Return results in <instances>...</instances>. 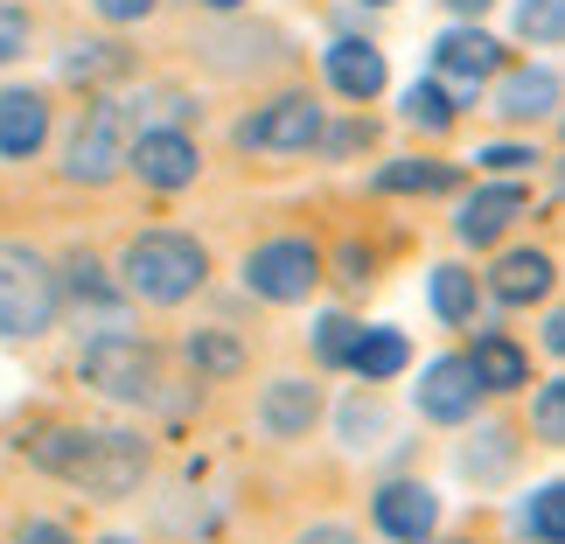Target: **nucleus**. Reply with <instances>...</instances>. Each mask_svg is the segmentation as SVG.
<instances>
[{"label": "nucleus", "instance_id": "f257e3e1", "mask_svg": "<svg viewBox=\"0 0 565 544\" xmlns=\"http://www.w3.org/2000/svg\"><path fill=\"white\" fill-rule=\"evenodd\" d=\"M14 454L35 474L77 489L84 503H134L154 482V440L140 426H84V419H29Z\"/></svg>", "mask_w": 565, "mask_h": 544}, {"label": "nucleus", "instance_id": "f03ea898", "mask_svg": "<svg viewBox=\"0 0 565 544\" xmlns=\"http://www.w3.org/2000/svg\"><path fill=\"white\" fill-rule=\"evenodd\" d=\"M210 273L216 258L195 231L182 224H147V231H126L119 252H113V279L126 294V308H161L175 314L189 308L195 294H210Z\"/></svg>", "mask_w": 565, "mask_h": 544}, {"label": "nucleus", "instance_id": "7ed1b4c3", "mask_svg": "<svg viewBox=\"0 0 565 544\" xmlns=\"http://www.w3.org/2000/svg\"><path fill=\"white\" fill-rule=\"evenodd\" d=\"M71 377L92 391L98 405H119V412H154L168 391H175V377H168V350L154 335L140 329H92L77 342L71 356Z\"/></svg>", "mask_w": 565, "mask_h": 544}, {"label": "nucleus", "instance_id": "20e7f679", "mask_svg": "<svg viewBox=\"0 0 565 544\" xmlns=\"http://www.w3.org/2000/svg\"><path fill=\"white\" fill-rule=\"evenodd\" d=\"M189 63L216 84H266V77H287L300 50L279 21H258V14H224V21H203L189 42Z\"/></svg>", "mask_w": 565, "mask_h": 544}, {"label": "nucleus", "instance_id": "39448f33", "mask_svg": "<svg viewBox=\"0 0 565 544\" xmlns=\"http://www.w3.org/2000/svg\"><path fill=\"white\" fill-rule=\"evenodd\" d=\"M321 119H329V105H321L308 84H279L266 92L258 105L231 119V154L237 161H308L315 140H321Z\"/></svg>", "mask_w": 565, "mask_h": 544}, {"label": "nucleus", "instance_id": "423d86ee", "mask_svg": "<svg viewBox=\"0 0 565 544\" xmlns=\"http://www.w3.org/2000/svg\"><path fill=\"white\" fill-rule=\"evenodd\" d=\"M63 321V287L50 252L29 237H0V342H42Z\"/></svg>", "mask_w": 565, "mask_h": 544}, {"label": "nucleus", "instance_id": "0eeeda50", "mask_svg": "<svg viewBox=\"0 0 565 544\" xmlns=\"http://www.w3.org/2000/svg\"><path fill=\"white\" fill-rule=\"evenodd\" d=\"M126 140H134V119H126L119 92L84 98L71 134H63V147H56V175L71 189H113L126 175Z\"/></svg>", "mask_w": 565, "mask_h": 544}, {"label": "nucleus", "instance_id": "6e6552de", "mask_svg": "<svg viewBox=\"0 0 565 544\" xmlns=\"http://www.w3.org/2000/svg\"><path fill=\"white\" fill-rule=\"evenodd\" d=\"M321 237L315 231H273L237 258V287H245L258 308H308L321 294Z\"/></svg>", "mask_w": 565, "mask_h": 544}, {"label": "nucleus", "instance_id": "1a4fd4ad", "mask_svg": "<svg viewBox=\"0 0 565 544\" xmlns=\"http://www.w3.org/2000/svg\"><path fill=\"white\" fill-rule=\"evenodd\" d=\"M510 63V50H503V35H489L482 21H447L440 35H433V56H426V77L440 84V92L461 105V113H475L482 105V92H489V77Z\"/></svg>", "mask_w": 565, "mask_h": 544}, {"label": "nucleus", "instance_id": "9d476101", "mask_svg": "<svg viewBox=\"0 0 565 544\" xmlns=\"http://www.w3.org/2000/svg\"><path fill=\"white\" fill-rule=\"evenodd\" d=\"M558 294V252L552 245H531V237H510V245L489 252V273H482V300L503 314H531V308H552Z\"/></svg>", "mask_w": 565, "mask_h": 544}, {"label": "nucleus", "instance_id": "9b49d317", "mask_svg": "<svg viewBox=\"0 0 565 544\" xmlns=\"http://www.w3.org/2000/svg\"><path fill=\"white\" fill-rule=\"evenodd\" d=\"M558 105H565V77H558L552 56H537V63H503V71L489 77V92H482V113H495L510 134L552 126Z\"/></svg>", "mask_w": 565, "mask_h": 544}, {"label": "nucleus", "instance_id": "f8f14e48", "mask_svg": "<svg viewBox=\"0 0 565 544\" xmlns=\"http://www.w3.org/2000/svg\"><path fill=\"white\" fill-rule=\"evenodd\" d=\"M203 147H195V134H182V126H140L134 140H126V175H134L147 195H189L195 182H203Z\"/></svg>", "mask_w": 565, "mask_h": 544}, {"label": "nucleus", "instance_id": "ddd939ff", "mask_svg": "<svg viewBox=\"0 0 565 544\" xmlns=\"http://www.w3.org/2000/svg\"><path fill=\"white\" fill-rule=\"evenodd\" d=\"M321 412H329V391H321V377H308V370H279V377H266L252 391V426H258V440H273V447L308 440L321 426Z\"/></svg>", "mask_w": 565, "mask_h": 544}, {"label": "nucleus", "instance_id": "4468645a", "mask_svg": "<svg viewBox=\"0 0 565 544\" xmlns=\"http://www.w3.org/2000/svg\"><path fill=\"white\" fill-rule=\"evenodd\" d=\"M524 216H531V182H475V189L454 195V245L495 252V245L516 237Z\"/></svg>", "mask_w": 565, "mask_h": 544}, {"label": "nucleus", "instance_id": "2eb2a0df", "mask_svg": "<svg viewBox=\"0 0 565 544\" xmlns=\"http://www.w3.org/2000/svg\"><path fill=\"white\" fill-rule=\"evenodd\" d=\"M412 412H419L426 426H447V433H461L468 419H482V412H489V398H482V384H475V370H468L461 350H440V356L419 363Z\"/></svg>", "mask_w": 565, "mask_h": 544}, {"label": "nucleus", "instance_id": "dca6fc26", "mask_svg": "<svg viewBox=\"0 0 565 544\" xmlns=\"http://www.w3.org/2000/svg\"><path fill=\"white\" fill-rule=\"evenodd\" d=\"M440 524H447V503L433 495V482H419V474H384L371 489V531L384 544H433Z\"/></svg>", "mask_w": 565, "mask_h": 544}, {"label": "nucleus", "instance_id": "f3484780", "mask_svg": "<svg viewBox=\"0 0 565 544\" xmlns=\"http://www.w3.org/2000/svg\"><path fill=\"white\" fill-rule=\"evenodd\" d=\"M56 140V92L50 84H0V168H29Z\"/></svg>", "mask_w": 565, "mask_h": 544}, {"label": "nucleus", "instance_id": "a211bd4d", "mask_svg": "<svg viewBox=\"0 0 565 544\" xmlns=\"http://www.w3.org/2000/svg\"><path fill=\"white\" fill-rule=\"evenodd\" d=\"M134 77H140V50L126 35H71L56 50V84L63 92L98 98V92H119V84H134Z\"/></svg>", "mask_w": 565, "mask_h": 544}, {"label": "nucleus", "instance_id": "6ab92c4d", "mask_svg": "<svg viewBox=\"0 0 565 544\" xmlns=\"http://www.w3.org/2000/svg\"><path fill=\"white\" fill-rule=\"evenodd\" d=\"M363 189H371L377 203H447V195L468 189V161H447V154H384Z\"/></svg>", "mask_w": 565, "mask_h": 544}, {"label": "nucleus", "instance_id": "aec40b11", "mask_svg": "<svg viewBox=\"0 0 565 544\" xmlns=\"http://www.w3.org/2000/svg\"><path fill=\"white\" fill-rule=\"evenodd\" d=\"M321 84H329V98L363 113V105H377L391 92V56L377 50V35H329V50H321Z\"/></svg>", "mask_w": 565, "mask_h": 544}, {"label": "nucleus", "instance_id": "412c9836", "mask_svg": "<svg viewBox=\"0 0 565 544\" xmlns=\"http://www.w3.org/2000/svg\"><path fill=\"white\" fill-rule=\"evenodd\" d=\"M461 433H468V440L454 447V474H461L468 489H503L516 474V461H524V426L482 412V419H468Z\"/></svg>", "mask_w": 565, "mask_h": 544}, {"label": "nucleus", "instance_id": "4be33fe9", "mask_svg": "<svg viewBox=\"0 0 565 544\" xmlns=\"http://www.w3.org/2000/svg\"><path fill=\"white\" fill-rule=\"evenodd\" d=\"M50 266H56V287H63V308L92 314V329H119L126 321V294L92 245H63V258H50Z\"/></svg>", "mask_w": 565, "mask_h": 544}, {"label": "nucleus", "instance_id": "5701e85b", "mask_svg": "<svg viewBox=\"0 0 565 544\" xmlns=\"http://www.w3.org/2000/svg\"><path fill=\"white\" fill-rule=\"evenodd\" d=\"M461 356H468V370H475V384H482V398H516V391H531V342L516 335V329L475 321Z\"/></svg>", "mask_w": 565, "mask_h": 544}, {"label": "nucleus", "instance_id": "b1692460", "mask_svg": "<svg viewBox=\"0 0 565 544\" xmlns=\"http://www.w3.org/2000/svg\"><path fill=\"white\" fill-rule=\"evenodd\" d=\"M175 356L189 363L195 384H237L252 370V335L231 329V321H195V329L175 342Z\"/></svg>", "mask_w": 565, "mask_h": 544}, {"label": "nucleus", "instance_id": "393cba45", "mask_svg": "<svg viewBox=\"0 0 565 544\" xmlns=\"http://www.w3.org/2000/svg\"><path fill=\"white\" fill-rule=\"evenodd\" d=\"M426 308H433L440 329H475V321H489L482 273H475L468 258H440V266H426Z\"/></svg>", "mask_w": 565, "mask_h": 544}, {"label": "nucleus", "instance_id": "a878e982", "mask_svg": "<svg viewBox=\"0 0 565 544\" xmlns=\"http://www.w3.org/2000/svg\"><path fill=\"white\" fill-rule=\"evenodd\" d=\"M405 370H412V335L391 329V321H363V329H356V350H350V363H342V377L384 391V384H398Z\"/></svg>", "mask_w": 565, "mask_h": 544}, {"label": "nucleus", "instance_id": "bb28decb", "mask_svg": "<svg viewBox=\"0 0 565 544\" xmlns=\"http://www.w3.org/2000/svg\"><path fill=\"white\" fill-rule=\"evenodd\" d=\"M321 419H335L342 454H377L391 440V405H384V391H371V384H356L350 398H342L335 412H321Z\"/></svg>", "mask_w": 565, "mask_h": 544}, {"label": "nucleus", "instance_id": "cd10ccee", "mask_svg": "<svg viewBox=\"0 0 565 544\" xmlns=\"http://www.w3.org/2000/svg\"><path fill=\"white\" fill-rule=\"evenodd\" d=\"M119 105H126V119H134V134L140 126H203V98L189 92V84H168V77H154V84H140V92H119Z\"/></svg>", "mask_w": 565, "mask_h": 544}, {"label": "nucleus", "instance_id": "c85d7f7f", "mask_svg": "<svg viewBox=\"0 0 565 544\" xmlns=\"http://www.w3.org/2000/svg\"><path fill=\"white\" fill-rule=\"evenodd\" d=\"M510 537H516V544H565V489H558V482H537V489L516 495Z\"/></svg>", "mask_w": 565, "mask_h": 544}, {"label": "nucleus", "instance_id": "c756f323", "mask_svg": "<svg viewBox=\"0 0 565 544\" xmlns=\"http://www.w3.org/2000/svg\"><path fill=\"white\" fill-rule=\"evenodd\" d=\"M398 119H405L419 140H447V134H454V126H461L468 113H461V105H454V98H447L433 77H412L405 92H398Z\"/></svg>", "mask_w": 565, "mask_h": 544}, {"label": "nucleus", "instance_id": "7c9ffc66", "mask_svg": "<svg viewBox=\"0 0 565 544\" xmlns=\"http://www.w3.org/2000/svg\"><path fill=\"white\" fill-rule=\"evenodd\" d=\"M384 147V126L371 119V113H350V105H342V113H329L321 119V140H315V154L321 161H363V154H377Z\"/></svg>", "mask_w": 565, "mask_h": 544}, {"label": "nucleus", "instance_id": "2f4dec72", "mask_svg": "<svg viewBox=\"0 0 565 544\" xmlns=\"http://www.w3.org/2000/svg\"><path fill=\"white\" fill-rule=\"evenodd\" d=\"M545 161H552L545 147H537L531 134H516V140H482L468 168H475V175H489V182H524V175H537Z\"/></svg>", "mask_w": 565, "mask_h": 544}, {"label": "nucleus", "instance_id": "473e14b6", "mask_svg": "<svg viewBox=\"0 0 565 544\" xmlns=\"http://www.w3.org/2000/svg\"><path fill=\"white\" fill-rule=\"evenodd\" d=\"M321 273H329L350 300H363L377 287V245H363V237H335V245H321Z\"/></svg>", "mask_w": 565, "mask_h": 544}, {"label": "nucleus", "instance_id": "72a5a7b5", "mask_svg": "<svg viewBox=\"0 0 565 544\" xmlns=\"http://www.w3.org/2000/svg\"><path fill=\"white\" fill-rule=\"evenodd\" d=\"M356 329H363V321H356L350 308H321V314L308 321V356H315V370H342V363H350Z\"/></svg>", "mask_w": 565, "mask_h": 544}, {"label": "nucleus", "instance_id": "f704fd0d", "mask_svg": "<svg viewBox=\"0 0 565 544\" xmlns=\"http://www.w3.org/2000/svg\"><path fill=\"white\" fill-rule=\"evenodd\" d=\"M510 35L524 50H558L565 42V0H516L510 8Z\"/></svg>", "mask_w": 565, "mask_h": 544}, {"label": "nucleus", "instance_id": "c9c22d12", "mask_svg": "<svg viewBox=\"0 0 565 544\" xmlns=\"http://www.w3.org/2000/svg\"><path fill=\"white\" fill-rule=\"evenodd\" d=\"M531 440L558 454L565 447V377L552 370V377H531Z\"/></svg>", "mask_w": 565, "mask_h": 544}, {"label": "nucleus", "instance_id": "e433bc0d", "mask_svg": "<svg viewBox=\"0 0 565 544\" xmlns=\"http://www.w3.org/2000/svg\"><path fill=\"white\" fill-rule=\"evenodd\" d=\"M0 544H84L77 537V524L71 516H50V510H21L14 524H8V537Z\"/></svg>", "mask_w": 565, "mask_h": 544}, {"label": "nucleus", "instance_id": "4c0bfd02", "mask_svg": "<svg viewBox=\"0 0 565 544\" xmlns=\"http://www.w3.org/2000/svg\"><path fill=\"white\" fill-rule=\"evenodd\" d=\"M29 50H35V14L21 0H0V71H14Z\"/></svg>", "mask_w": 565, "mask_h": 544}, {"label": "nucleus", "instance_id": "58836bf2", "mask_svg": "<svg viewBox=\"0 0 565 544\" xmlns=\"http://www.w3.org/2000/svg\"><path fill=\"white\" fill-rule=\"evenodd\" d=\"M168 8V0H92V14H98V29L105 35H126V29H147Z\"/></svg>", "mask_w": 565, "mask_h": 544}, {"label": "nucleus", "instance_id": "ea45409f", "mask_svg": "<svg viewBox=\"0 0 565 544\" xmlns=\"http://www.w3.org/2000/svg\"><path fill=\"white\" fill-rule=\"evenodd\" d=\"M294 544H377V537H363L356 524H342V516H321V524H300Z\"/></svg>", "mask_w": 565, "mask_h": 544}, {"label": "nucleus", "instance_id": "a19ab883", "mask_svg": "<svg viewBox=\"0 0 565 544\" xmlns=\"http://www.w3.org/2000/svg\"><path fill=\"white\" fill-rule=\"evenodd\" d=\"M537 350H545L552 363L565 356V314L558 308H537Z\"/></svg>", "mask_w": 565, "mask_h": 544}, {"label": "nucleus", "instance_id": "79ce46f5", "mask_svg": "<svg viewBox=\"0 0 565 544\" xmlns=\"http://www.w3.org/2000/svg\"><path fill=\"white\" fill-rule=\"evenodd\" d=\"M203 21H224V14H252V0H189Z\"/></svg>", "mask_w": 565, "mask_h": 544}, {"label": "nucleus", "instance_id": "37998d69", "mask_svg": "<svg viewBox=\"0 0 565 544\" xmlns=\"http://www.w3.org/2000/svg\"><path fill=\"white\" fill-rule=\"evenodd\" d=\"M440 8H447L454 21H482V14L495 8V0H440Z\"/></svg>", "mask_w": 565, "mask_h": 544}, {"label": "nucleus", "instance_id": "c03bdc74", "mask_svg": "<svg viewBox=\"0 0 565 544\" xmlns=\"http://www.w3.org/2000/svg\"><path fill=\"white\" fill-rule=\"evenodd\" d=\"M92 544H147V537H134V531H105V537H92Z\"/></svg>", "mask_w": 565, "mask_h": 544}, {"label": "nucleus", "instance_id": "a18cd8bd", "mask_svg": "<svg viewBox=\"0 0 565 544\" xmlns=\"http://www.w3.org/2000/svg\"><path fill=\"white\" fill-rule=\"evenodd\" d=\"M350 8H363V14H384V8H398V0H350Z\"/></svg>", "mask_w": 565, "mask_h": 544}, {"label": "nucleus", "instance_id": "49530a36", "mask_svg": "<svg viewBox=\"0 0 565 544\" xmlns=\"http://www.w3.org/2000/svg\"><path fill=\"white\" fill-rule=\"evenodd\" d=\"M433 544H489V537H433Z\"/></svg>", "mask_w": 565, "mask_h": 544}, {"label": "nucleus", "instance_id": "de8ad7c7", "mask_svg": "<svg viewBox=\"0 0 565 544\" xmlns=\"http://www.w3.org/2000/svg\"><path fill=\"white\" fill-rule=\"evenodd\" d=\"M21 8H29V0H21Z\"/></svg>", "mask_w": 565, "mask_h": 544}]
</instances>
